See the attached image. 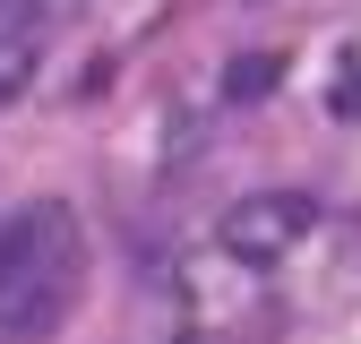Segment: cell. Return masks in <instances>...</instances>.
<instances>
[{
	"label": "cell",
	"mask_w": 361,
	"mask_h": 344,
	"mask_svg": "<svg viewBox=\"0 0 361 344\" xmlns=\"http://www.w3.org/2000/svg\"><path fill=\"white\" fill-rule=\"evenodd\" d=\"M276 86V52H258V61H233V95L250 104V95H267Z\"/></svg>",
	"instance_id": "cell-5"
},
{
	"label": "cell",
	"mask_w": 361,
	"mask_h": 344,
	"mask_svg": "<svg viewBox=\"0 0 361 344\" xmlns=\"http://www.w3.org/2000/svg\"><path fill=\"white\" fill-rule=\"evenodd\" d=\"M86 284V233L61 198L26 207L0 233V344H43Z\"/></svg>",
	"instance_id": "cell-1"
},
{
	"label": "cell",
	"mask_w": 361,
	"mask_h": 344,
	"mask_svg": "<svg viewBox=\"0 0 361 344\" xmlns=\"http://www.w3.org/2000/svg\"><path fill=\"white\" fill-rule=\"evenodd\" d=\"M336 112H361V52L344 61V86H336Z\"/></svg>",
	"instance_id": "cell-6"
},
{
	"label": "cell",
	"mask_w": 361,
	"mask_h": 344,
	"mask_svg": "<svg viewBox=\"0 0 361 344\" xmlns=\"http://www.w3.org/2000/svg\"><path fill=\"white\" fill-rule=\"evenodd\" d=\"M310 233H319V198L310 190H258V198H241L224 215V250H233L241 267H276Z\"/></svg>",
	"instance_id": "cell-2"
},
{
	"label": "cell",
	"mask_w": 361,
	"mask_h": 344,
	"mask_svg": "<svg viewBox=\"0 0 361 344\" xmlns=\"http://www.w3.org/2000/svg\"><path fill=\"white\" fill-rule=\"evenodd\" d=\"M35 52H43V43H9V52H0V104H9L18 86L35 78Z\"/></svg>",
	"instance_id": "cell-4"
},
{
	"label": "cell",
	"mask_w": 361,
	"mask_h": 344,
	"mask_svg": "<svg viewBox=\"0 0 361 344\" xmlns=\"http://www.w3.org/2000/svg\"><path fill=\"white\" fill-rule=\"evenodd\" d=\"M9 43H43V9L35 0H0V52Z\"/></svg>",
	"instance_id": "cell-3"
}]
</instances>
